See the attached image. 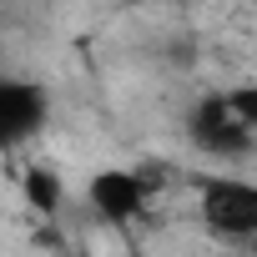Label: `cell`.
<instances>
[{"mask_svg": "<svg viewBox=\"0 0 257 257\" xmlns=\"http://www.w3.org/2000/svg\"><path fill=\"white\" fill-rule=\"evenodd\" d=\"M252 247H257V237H252Z\"/></svg>", "mask_w": 257, "mask_h": 257, "instance_id": "52a82bcc", "label": "cell"}, {"mask_svg": "<svg viewBox=\"0 0 257 257\" xmlns=\"http://www.w3.org/2000/svg\"><path fill=\"white\" fill-rule=\"evenodd\" d=\"M187 132H192V142H197L207 157H222V162H242V157L257 152V132L232 111V101H227L222 91H212V96H202V101L192 106Z\"/></svg>", "mask_w": 257, "mask_h": 257, "instance_id": "7a4b0ae2", "label": "cell"}, {"mask_svg": "<svg viewBox=\"0 0 257 257\" xmlns=\"http://www.w3.org/2000/svg\"><path fill=\"white\" fill-rule=\"evenodd\" d=\"M46 111H51V101H46L41 86L0 76V147L31 142L41 126H46Z\"/></svg>", "mask_w": 257, "mask_h": 257, "instance_id": "3957f363", "label": "cell"}, {"mask_svg": "<svg viewBox=\"0 0 257 257\" xmlns=\"http://www.w3.org/2000/svg\"><path fill=\"white\" fill-rule=\"evenodd\" d=\"M26 197H31V207L56 212V207H61V182H56L46 167H31V172H26Z\"/></svg>", "mask_w": 257, "mask_h": 257, "instance_id": "5b68a950", "label": "cell"}, {"mask_svg": "<svg viewBox=\"0 0 257 257\" xmlns=\"http://www.w3.org/2000/svg\"><path fill=\"white\" fill-rule=\"evenodd\" d=\"M222 96L232 101V111H237V116L252 126V132H257V86L247 81V86H232V91H222Z\"/></svg>", "mask_w": 257, "mask_h": 257, "instance_id": "8992f818", "label": "cell"}, {"mask_svg": "<svg viewBox=\"0 0 257 257\" xmlns=\"http://www.w3.org/2000/svg\"><path fill=\"white\" fill-rule=\"evenodd\" d=\"M197 217L222 242H252L257 237V182L202 177L197 182Z\"/></svg>", "mask_w": 257, "mask_h": 257, "instance_id": "6da1fadb", "label": "cell"}, {"mask_svg": "<svg viewBox=\"0 0 257 257\" xmlns=\"http://www.w3.org/2000/svg\"><path fill=\"white\" fill-rule=\"evenodd\" d=\"M147 182H142V172H121V167H106V172H96L91 177V187H86V202L96 207V217H106V222H132L142 207H147Z\"/></svg>", "mask_w": 257, "mask_h": 257, "instance_id": "277c9868", "label": "cell"}]
</instances>
